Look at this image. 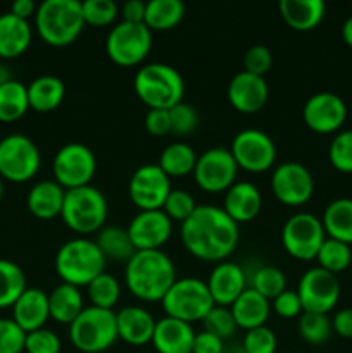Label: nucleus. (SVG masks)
<instances>
[{
    "instance_id": "19",
    "label": "nucleus",
    "mask_w": 352,
    "mask_h": 353,
    "mask_svg": "<svg viewBox=\"0 0 352 353\" xmlns=\"http://www.w3.org/2000/svg\"><path fill=\"white\" fill-rule=\"evenodd\" d=\"M135 250H161L171 238L173 221L162 209L140 210L126 228Z\"/></svg>"
},
{
    "instance_id": "37",
    "label": "nucleus",
    "mask_w": 352,
    "mask_h": 353,
    "mask_svg": "<svg viewBox=\"0 0 352 353\" xmlns=\"http://www.w3.org/2000/svg\"><path fill=\"white\" fill-rule=\"evenodd\" d=\"M26 288V274L23 269L16 262L0 259V309L12 307Z\"/></svg>"
},
{
    "instance_id": "22",
    "label": "nucleus",
    "mask_w": 352,
    "mask_h": 353,
    "mask_svg": "<svg viewBox=\"0 0 352 353\" xmlns=\"http://www.w3.org/2000/svg\"><path fill=\"white\" fill-rule=\"evenodd\" d=\"M155 323L157 321L154 319V316L144 307L130 305L116 312L117 336L131 347H144L150 343Z\"/></svg>"
},
{
    "instance_id": "7",
    "label": "nucleus",
    "mask_w": 352,
    "mask_h": 353,
    "mask_svg": "<svg viewBox=\"0 0 352 353\" xmlns=\"http://www.w3.org/2000/svg\"><path fill=\"white\" fill-rule=\"evenodd\" d=\"M116 312L99 307H85L69 324V340L76 350L83 353H102L117 340Z\"/></svg>"
},
{
    "instance_id": "17",
    "label": "nucleus",
    "mask_w": 352,
    "mask_h": 353,
    "mask_svg": "<svg viewBox=\"0 0 352 353\" xmlns=\"http://www.w3.org/2000/svg\"><path fill=\"white\" fill-rule=\"evenodd\" d=\"M271 190L283 205L299 207L313 196L314 178L300 162H283L273 171Z\"/></svg>"
},
{
    "instance_id": "60",
    "label": "nucleus",
    "mask_w": 352,
    "mask_h": 353,
    "mask_svg": "<svg viewBox=\"0 0 352 353\" xmlns=\"http://www.w3.org/2000/svg\"><path fill=\"white\" fill-rule=\"evenodd\" d=\"M2 196H3V181L2 178H0V200H2Z\"/></svg>"
},
{
    "instance_id": "61",
    "label": "nucleus",
    "mask_w": 352,
    "mask_h": 353,
    "mask_svg": "<svg viewBox=\"0 0 352 353\" xmlns=\"http://www.w3.org/2000/svg\"><path fill=\"white\" fill-rule=\"evenodd\" d=\"M0 16H2V12H0Z\"/></svg>"
},
{
    "instance_id": "5",
    "label": "nucleus",
    "mask_w": 352,
    "mask_h": 353,
    "mask_svg": "<svg viewBox=\"0 0 352 353\" xmlns=\"http://www.w3.org/2000/svg\"><path fill=\"white\" fill-rule=\"evenodd\" d=\"M133 88L148 109L169 110L183 102L185 95V81L182 74L173 65L162 62H150L138 69Z\"/></svg>"
},
{
    "instance_id": "38",
    "label": "nucleus",
    "mask_w": 352,
    "mask_h": 353,
    "mask_svg": "<svg viewBox=\"0 0 352 353\" xmlns=\"http://www.w3.org/2000/svg\"><path fill=\"white\" fill-rule=\"evenodd\" d=\"M248 288L255 290L268 300H275L286 290V276L275 265H259L252 274L247 276Z\"/></svg>"
},
{
    "instance_id": "25",
    "label": "nucleus",
    "mask_w": 352,
    "mask_h": 353,
    "mask_svg": "<svg viewBox=\"0 0 352 353\" xmlns=\"http://www.w3.org/2000/svg\"><path fill=\"white\" fill-rule=\"evenodd\" d=\"M195 331L192 324L173 317H162L155 323L150 343L157 353H192Z\"/></svg>"
},
{
    "instance_id": "55",
    "label": "nucleus",
    "mask_w": 352,
    "mask_h": 353,
    "mask_svg": "<svg viewBox=\"0 0 352 353\" xmlns=\"http://www.w3.org/2000/svg\"><path fill=\"white\" fill-rule=\"evenodd\" d=\"M145 7H147V2H141V0H128V2H124L123 7H121L123 21H126V23H144Z\"/></svg>"
},
{
    "instance_id": "1",
    "label": "nucleus",
    "mask_w": 352,
    "mask_h": 353,
    "mask_svg": "<svg viewBox=\"0 0 352 353\" xmlns=\"http://www.w3.org/2000/svg\"><path fill=\"white\" fill-rule=\"evenodd\" d=\"M179 236L186 252L199 261L223 262L237 248L240 230L223 207L197 205L195 212L182 223Z\"/></svg>"
},
{
    "instance_id": "51",
    "label": "nucleus",
    "mask_w": 352,
    "mask_h": 353,
    "mask_svg": "<svg viewBox=\"0 0 352 353\" xmlns=\"http://www.w3.org/2000/svg\"><path fill=\"white\" fill-rule=\"evenodd\" d=\"M271 309L275 310L276 316L283 317V319H299L300 314L304 312L302 303H300L297 292L289 288L283 293H280V295L273 300Z\"/></svg>"
},
{
    "instance_id": "48",
    "label": "nucleus",
    "mask_w": 352,
    "mask_h": 353,
    "mask_svg": "<svg viewBox=\"0 0 352 353\" xmlns=\"http://www.w3.org/2000/svg\"><path fill=\"white\" fill-rule=\"evenodd\" d=\"M242 347L245 353H276L278 340L269 327L261 326L245 333Z\"/></svg>"
},
{
    "instance_id": "24",
    "label": "nucleus",
    "mask_w": 352,
    "mask_h": 353,
    "mask_svg": "<svg viewBox=\"0 0 352 353\" xmlns=\"http://www.w3.org/2000/svg\"><path fill=\"white\" fill-rule=\"evenodd\" d=\"M12 319L24 333L41 330L48 319V295L40 288H26L12 305Z\"/></svg>"
},
{
    "instance_id": "35",
    "label": "nucleus",
    "mask_w": 352,
    "mask_h": 353,
    "mask_svg": "<svg viewBox=\"0 0 352 353\" xmlns=\"http://www.w3.org/2000/svg\"><path fill=\"white\" fill-rule=\"evenodd\" d=\"M95 243L102 250L104 257L107 261L114 262H124L126 264L131 257L135 255V247L130 240V234L126 230L117 226H104L99 231Z\"/></svg>"
},
{
    "instance_id": "16",
    "label": "nucleus",
    "mask_w": 352,
    "mask_h": 353,
    "mask_svg": "<svg viewBox=\"0 0 352 353\" xmlns=\"http://www.w3.org/2000/svg\"><path fill=\"white\" fill-rule=\"evenodd\" d=\"M171 178L157 164H144L128 183L130 200L140 210H159L171 193Z\"/></svg>"
},
{
    "instance_id": "9",
    "label": "nucleus",
    "mask_w": 352,
    "mask_h": 353,
    "mask_svg": "<svg viewBox=\"0 0 352 353\" xmlns=\"http://www.w3.org/2000/svg\"><path fill=\"white\" fill-rule=\"evenodd\" d=\"M40 165V150L26 134L12 133L0 140V178L12 183L30 181Z\"/></svg>"
},
{
    "instance_id": "45",
    "label": "nucleus",
    "mask_w": 352,
    "mask_h": 353,
    "mask_svg": "<svg viewBox=\"0 0 352 353\" xmlns=\"http://www.w3.org/2000/svg\"><path fill=\"white\" fill-rule=\"evenodd\" d=\"M197 209V203L193 200V196L190 195L188 192L185 190H179V188H173L171 193L168 195L166 199L164 205H162V210L166 212V216L175 223H185Z\"/></svg>"
},
{
    "instance_id": "10",
    "label": "nucleus",
    "mask_w": 352,
    "mask_h": 353,
    "mask_svg": "<svg viewBox=\"0 0 352 353\" xmlns=\"http://www.w3.org/2000/svg\"><path fill=\"white\" fill-rule=\"evenodd\" d=\"M152 48V31L144 23L121 21L109 31L106 50L110 61L123 68H133L144 62Z\"/></svg>"
},
{
    "instance_id": "28",
    "label": "nucleus",
    "mask_w": 352,
    "mask_h": 353,
    "mask_svg": "<svg viewBox=\"0 0 352 353\" xmlns=\"http://www.w3.org/2000/svg\"><path fill=\"white\" fill-rule=\"evenodd\" d=\"M233 319L238 327L245 331L264 326L271 314V303L268 299L259 295L255 290L247 288L230 307Z\"/></svg>"
},
{
    "instance_id": "49",
    "label": "nucleus",
    "mask_w": 352,
    "mask_h": 353,
    "mask_svg": "<svg viewBox=\"0 0 352 353\" xmlns=\"http://www.w3.org/2000/svg\"><path fill=\"white\" fill-rule=\"evenodd\" d=\"M26 333L14 319H0V353H23Z\"/></svg>"
},
{
    "instance_id": "2",
    "label": "nucleus",
    "mask_w": 352,
    "mask_h": 353,
    "mask_svg": "<svg viewBox=\"0 0 352 353\" xmlns=\"http://www.w3.org/2000/svg\"><path fill=\"white\" fill-rule=\"evenodd\" d=\"M176 279L175 264L162 250H137L124 265L126 290L141 302H161Z\"/></svg>"
},
{
    "instance_id": "42",
    "label": "nucleus",
    "mask_w": 352,
    "mask_h": 353,
    "mask_svg": "<svg viewBox=\"0 0 352 353\" xmlns=\"http://www.w3.org/2000/svg\"><path fill=\"white\" fill-rule=\"evenodd\" d=\"M330 164L344 174H352V130L338 131L328 147Z\"/></svg>"
},
{
    "instance_id": "23",
    "label": "nucleus",
    "mask_w": 352,
    "mask_h": 353,
    "mask_svg": "<svg viewBox=\"0 0 352 353\" xmlns=\"http://www.w3.org/2000/svg\"><path fill=\"white\" fill-rule=\"evenodd\" d=\"M262 196L257 186L248 181H237L224 192L223 210L237 224L251 223L259 216Z\"/></svg>"
},
{
    "instance_id": "40",
    "label": "nucleus",
    "mask_w": 352,
    "mask_h": 353,
    "mask_svg": "<svg viewBox=\"0 0 352 353\" xmlns=\"http://www.w3.org/2000/svg\"><path fill=\"white\" fill-rule=\"evenodd\" d=\"M86 295H88L90 303L99 309L113 310L116 303L119 302L121 296V285L116 276L109 272H102L97 276L88 286H86Z\"/></svg>"
},
{
    "instance_id": "46",
    "label": "nucleus",
    "mask_w": 352,
    "mask_h": 353,
    "mask_svg": "<svg viewBox=\"0 0 352 353\" xmlns=\"http://www.w3.org/2000/svg\"><path fill=\"white\" fill-rule=\"evenodd\" d=\"M169 119H171V134L176 137H186L193 133L199 124V114L192 105L179 102L173 109H169Z\"/></svg>"
},
{
    "instance_id": "4",
    "label": "nucleus",
    "mask_w": 352,
    "mask_h": 353,
    "mask_svg": "<svg viewBox=\"0 0 352 353\" xmlns=\"http://www.w3.org/2000/svg\"><path fill=\"white\" fill-rule=\"evenodd\" d=\"M35 24L41 40L50 47H68L81 34V2L78 0H43L35 14Z\"/></svg>"
},
{
    "instance_id": "6",
    "label": "nucleus",
    "mask_w": 352,
    "mask_h": 353,
    "mask_svg": "<svg viewBox=\"0 0 352 353\" xmlns=\"http://www.w3.org/2000/svg\"><path fill=\"white\" fill-rule=\"evenodd\" d=\"M109 214L107 199L99 188L88 185L66 190L61 219L71 231L79 234L99 233Z\"/></svg>"
},
{
    "instance_id": "26",
    "label": "nucleus",
    "mask_w": 352,
    "mask_h": 353,
    "mask_svg": "<svg viewBox=\"0 0 352 353\" xmlns=\"http://www.w3.org/2000/svg\"><path fill=\"white\" fill-rule=\"evenodd\" d=\"M66 190L54 179H43L31 186L28 192V209L38 219H54L61 216Z\"/></svg>"
},
{
    "instance_id": "32",
    "label": "nucleus",
    "mask_w": 352,
    "mask_h": 353,
    "mask_svg": "<svg viewBox=\"0 0 352 353\" xmlns=\"http://www.w3.org/2000/svg\"><path fill=\"white\" fill-rule=\"evenodd\" d=\"M321 223L328 238L352 245V199H337L328 203Z\"/></svg>"
},
{
    "instance_id": "31",
    "label": "nucleus",
    "mask_w": 352,
    "mask_h": 353,
    "mask_svg": "<svg viewBox=\"0 0 352 353\" xmlns=\"http://www.w3.org/2000/svg\"><path fill=\"white\" fill-rule=\"evenodd\" d=\"M48 310L55 323L69 326L85 310L81 290L68 283H61L48 293Z\"/></svg>"
},
{
    "instance_id": "59",
    "label": "nucleus",
    "mask_w": 352,
    "mask_h": 353,
    "mask_svg": "<svg viewBox=\"0 0 352 353\" xmlns=\"http://www.w3.org/2000/svg\"><path fill=\"white\" fill-rule=\"evenodd\" d=\"M223 353H245V352H244V347H242V345H230V347H226V345H224Z\"/></svg>"
},
{
    "instance_id": "20",
    "label": "nucleus",
    "mask_w": 352,
    "mask_h": 353,
    "mask_svg": "<svg viewBox=\"0 0 352 353\" xmlns=\"http://www.w3.org/2000/svg\"><path fill=\"white\" fill-rule=\"evenodd\" d=\"M207 288L214 303L221 307H231L235 300L248 288L247 271L235 262H217L207 278Z\"/></svg>"
},
{
    "instance_id": "13",
    "label": "nucleus",
    "mask_w": 352,
    "mask_h": 353,
    "mask_svg": "<svg viewBox=\"0 0 352 353\" xmlns=\"http://www.w3.org/2000/svg\"><path fill=\"white\" fill-rule=\"evenodd\" d=\"M238 169L259 174L266 172L276 162V145L268 133L255 128L242 130L235 134L230 148Z\"/></svg>"
},
{
    "instance_id": "58",
    "label": "nucleus",
    "mask_w": 352,
    "mask_h": 353,
    "mask_svg": "<svg viewBox=\"0 0 352 353\" xmlns=\"http://www.w3.org/2000/svg\"><path fill=\"white\" fill-rule=\"evenodd\" d=\"M10 79H12V76H10L9 68H7L6 64H0V86L6 85V83H9Z\"/></svg>"
},
{
    "instance_id": "34",
    "label": "nucleus",
    "mask_w": 352,
    "mask_h": 353,
    "mask_svg": "<svg viewBox=\"0 0 352 353\" xmlns=\"http://www.w3.org/2000/svg\"><path fill=\"white\" fill-rule=\"evenodd\" d=\"M197 157L192 147L185 141H173L161 152L157 165L169 176V178H182V176L193 172L197 164Z\"/></svg>"
},
{
    "instance_id": "43",
    "label": "nucleus",
    "mask_w": 352,
    "mask_h": 353,
    "mask_svg": "<svg viewBox=\"0 0 352 353\" xmlns=\"http://www.w3.org/2000/svg\"><path fill=\"white\" fill-rule=\"evenodd\" d=\"M81 10L85 24H92L97 28L113 24L119 14V7L114 0H85L81 2Z\"/></svg>"
},
{
    "instance_id": "39",
    "label": "nucleus",
    "mask_w": 352,
    "mask_h": 353,
    "mask_svg": "<svg viewBox=\"0 0 352 353\" xmlns=\"http://www.w3.org/2000/svg\"><path fill=\"white\" fill-rule=\"evenodd\" d=\"M316 261H317V268L324 269V271L337 276L338 272L345 271V269L351 265L352 262L351 245L326 236V240H324L323 245H321L320 252H317Z\"/></svg>"
},
{
    "instance_id": "12",
    "label": "nucleus",
    "mask_w": 352,
    "mask_h": 353,
    "mask_svg": "<svg viewBox=\"0 0 352 353\" xmlns=\"http://www.w3.org/2000/svg\"><path fill=\"white\" fill-rule=\"evenodd\" d=\"M52 171L54 181H57L64 190L88 186L97 172L95 154L83 143H66L55 154Z\"/></svg>"
},
{
    "instance_id": "36",
    "label": "nucleus",
    "mask_w": 352,
    "mask_h": 353,
    "mask_svg": "<svg viewBox=\"0 0 352 353\" xmlns=\"http://www.w3.org/2000/svg\"><path fill=\"white\" fill-rule=\"evenodd\" d=\"M30 109L28 100V88L17 79H10L9 83L0 86V121L12 123L21 119Z\"/></svg>"
},
{
    "instance_id": "57",
    "label": "nucleus",
    "mask_w": 352,
    "mask_h": 353,
    "mask_svg": "<svg viewBox=\"0 0 352 353\" xmlns=\"http://www.w3.org/2000/svg\"><path fill=\"white\" fill-rule=\"evenodd\" d=\"M342 38H344L345 43L352 48V16L345 19V23L342 24Z\"/></svg>"
},
{
    "instance_id": "14",
    "label": "nucleus",
    "mask_w": 352,
    "mask_h": 353,
    "mask_svg": "<svg viewBox=\"0 0 352 353\" xmlns=\"http://www.w3.org/2000/svg\"><path fill=\"white\" fill-rule=\"evenodd\" d=\"M193 179L207 193H221L237 183L238 165L230 148L213 147L197 157Z\"/></svg>"
},
{
    "instance_id": "56",
    "label": "nucleus",
    "mask_w": 352,
    "mask_h": 353,
    "mask_svg": "<svg viewBox=\"0 0 352 353\" xmlns=\"http://www.w3.org/2000/svg\"><path fill=\"white\" fill-rule=\"evenodd\" d=\"M38 6L33 2V0H16V2L10 6L9 12H12L14 16L21 17V19H30L31 16L37 14Z\"/></svg>"
},
{
    "instance_id": "8",
    "label": "nucleus",
    "mask_w": 352,
    "mask_h": 353,
    "mask_svg": "<svg viewBox=\"0 0 352 353\" xmlns=\"http://www.w3.org/2000/svg\"><path fill=\"white\" fill-rule=\"evenodd\" d=\"M161 302L166 317L188 324L206 319L211 309L216 305L207 283L199 278L176 279Z\"/></svg>"
},
{
    "instance_id": "29",
    "label": "nucleus",
    "mask_w": 352,
    "mask_h": 353,
    "mask_svg": "<svg viewBox=\"0 0 352 353\" xmlns=\"http://www.w3.org/2000/svg\"><path fill=\"white\" fill-rule=\"evenodd\" d=\"M324 6L323 0H282L280 14L283 21L295 31H311L323 21Z\"/></svg>"
},
{
    "instance_id": "41",
    "label": "nucleus",
    "mask_w": 352,
    "mask_h": 353,
    "mask_svg": "<svg viewBox=\"0 0 352 353\" xmlns=\"http://www.w3.org/2000/svg\"><path fill=\"white\" fill-rule=\"evenodd\" d=\"M297 330H299L300 338L313 347L324 345L333 333L331 319L328 317V314L302 312L299 317V323H297Z\"/></svg>"
},
{
    "instance_id": "54",
    "label": "nucleus",
    "mask_w": 352,
    "mask_h": 353,
    "mask_svg": "<svg viewBox=\"0 0 352 353\" xmlns=\"http://www.w3.org/2000/svg\"><path fill=\"white\" fill-rule=\"evenodd\" d=\"M331 327L338 336L352 340V309H342L331 317Z\"/></svg>"
},
{
    "instance_id": "27",
    "label": "nucleus",
    "mask_w": 352,
    "mask_h": 353,
    "mask_svg": "<svg viewBox=\"0 0 352 353\" xmlns=\"http://www.w3.org/2000/svg\"><path fill=\"white\" fill-rule=\"evenodd\" d=\"M33 31L26 19L3 12L0 16V57L16 59L30 48Z\"/></svg>"
},
{
    "instance_id": "50",
    "label": "nucleus",
    "mask_w": 352,
    "mask_h": 353,
    "mask_svg": "<svg viewBox=\"0 0 352 353\" xmlns=\"http://www.w3.org/2000/svg\"><path fill=\"white\" fill-rule=\"evenodd\" d=\"M273 65V54L268 47L264 45H254L248 48L244 55V71L251 72V74L262 76L264 78L266 72L271 69Z\"/></svg>"
},
{
    "instance_id": "44",
    "label": "nucleus",
    "mask_w": 352,
    "mask_h": 353,
    "mask_svg": "<svg viewBox=\"0 0 352 353\" xmlns=\"http://www.w3.org/2000/svg\"><path fill=\"white\" fill-rule=\"evenodd\" d=\"M237 330L238 326L235 323L230 307L214 305L211 309V312L206 316V319H204V331H209V333L216 334L223 341L233 338Z\"/></svg>"
},
{
    "instance_id": "53",
    "label": "nucleus",
    "mask_w": 352,
    "mask_h": 353,
    "mask_svg": "<svg viewBox=\"0 0 352 353\" xmlns=\"http://www.w3.org/2000/svg\"><path fill=\"white\" fill-rule=\"evenodd\" d=\"M224 341L209 331L195 333L192 353H223Z\"/></svg>"
},
{
    "instance_id": "52",
    "label": "nucleus",
    "mask_w": 352,
    "mask_h": 353,
    "mask_svg": "<svg viewBox=\"0 0 352 353\" xmlns=\"http://www.w3.org/2000/svg\"><path fill=\"white\" fill-rule=\"evenodd\" d=\"M145 130L152 137H166L171 133V119H169V110L164 109H148L145 114Z\"/></svg>"
},
{
    "instance_id": "3",
    "label": "nucleus",
    "mask_w": 352,
    "mask_h": 353,
    "mask_svg": "<svg viewBox=\"0 0 352 353\" xmlns=\"http://www.w3.org/2000/svg\"><path fill=\"white\" fill-rule=\"evenodd\" d=\"M107 259L99 245L88 238H72L55 254V272L62 283L81 288L106 272Z\"/></svg>"
},
{
    "instance_id": "47",
    "label": "nucleus",
    "mask_w": 352,
    "mask_h": 353,
    "mask_svg": "<svg viewBox=\"0 0 352 353\" xmlns=\"http://www.w3.org/2000/svg\"><path fill=\"white\" fill-rule=\"evenodd\" d=\"M61 338L54 331L41 327V330L26 333L24 352L26 353H61Z\"/></svg>"
},
{
    "instance_id": "21",
    "label": "nucleus",
    "mask_w": 352,
    "mask_h": 353,
    "mask_svg": "<svg viewBox=\"0 0 352 353\" xmlns=\"http://www.w3.org/2000/svg\"><path fill=\"white\" fill-rule=\"evenodd\" d=\"M269 97L268 83L262 76L240 71L228 85V100L242 114H255L266 105Z\"/></svg>"
},
{
    "instance_id": "15",
    "label": "nucleus",
    "mask_w": 352,
    "mask_h": 353,
    "mask_svg": "<svg viewBox=\"0 0 352 353\" xmlns=\"http://www.w3.org/2000/svg\"><path fill=\"white\" fill-rule=\"evenodd\" d=\"M295 292L304 312L328 314L340 300V281L324 269L311 268L300 276Z\"/></svg>"
},
{
    "instance_id": "33",
    "label": "nucleus",
    "mask_w": 352,
    "mask_h": 353,
    "mask_svg": "<svg viewBox=\"0 0 352 353\" xmlns=\"http://www.w3.org/2000/svg\"><path fill=\"white\" fill-rule=\"evenodd\" d=\"M185 17L182 0H150L145 7L144 24L150 31H168L178 26Z\"/></svg>"
},
{
    "instance_id": "30",
    "label": "nucleus",
    "mask_w": 352,
    "mask_h": 353,
    "mask_svg": "<svg viewBox=\"0 0 352 353\" xmlns=\"http://www.w3.org/2000/svg\"><path fill=\"white\" fill-rule=\"evenodd\" d=\"M28 88L30 109L37 112H52L62 103L66 97V85L61 78L52 74H43L35 78Z\"/></svg>"
},
{
    "instance_id": "11",
    "label": "nucleus",
    "mask_w": 352,
    "mask_h": 353,
    "mask_svg": "<svg viewBox=\"0 0 352 353\" xmlns=\"http://www.w3.org/2000/svg\"><path fill=\"white\" fill-rule=\"evenodd\" d=\"M326 240L323 223L311 212H297L282 228V245L290 257L297 261H314Z\"/></svg>"
},
{
    "instance_id": "18",
    "label": "nucleus",
    "mask_w": 352,
    "mask_h": 353,
    "mask_svg": "<svg viewBox=\"0 0 352 353\" xmlns=\"http://www.w3.org/2000/svg\"><path fill=\"white\" fill-rule=\"evenodd\" d=\"M302 119L314 133H335L344 126L347 119V105L337 93L317 92L304 103Z\"/></svg>"
}]
</instances>
